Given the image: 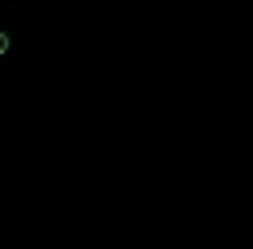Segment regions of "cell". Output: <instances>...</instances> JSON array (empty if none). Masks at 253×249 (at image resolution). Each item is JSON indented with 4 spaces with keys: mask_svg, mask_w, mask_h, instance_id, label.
<instances>
[{
    "mask_svg": "<svg viewBox=\"0 0 253 249\" xmlns=\"http://www.w3.org/2000/svg\"><path fill=\"white\" fill-rule=\"evenodd\" d=\"M4 54H8V34L0 29V58H4Z\"/></svg>",
    "mask_w": 253,
    "mask_h": 249,
    "instance_id": "cell-1",
    "label": "cell"
}]
</instances>
